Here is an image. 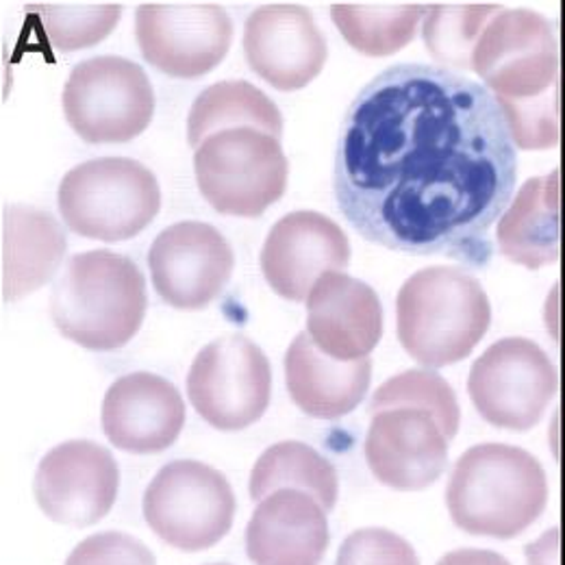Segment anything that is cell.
I'll use <instances>...</instances> for the list:
<instances>
[{
	"label": "cell",
	"mask_w": 565,
	"mask_h": 565,
	"mask_svg": "<svg viewBox=\"0 0 565 565\" xmlns=\"http://www.w3.org/2000/svg\"><path fill=\"white\" fill-rule=\"evenodd\" d=\"M515 181L518 148L502 109L483 83L459 72L385 68L344 114L333 170L338 210L387 250L483 264Z\"/></svg>",
	"instance_id": "obj_1"
},
{
	"label": "cell",
	"mask_w": 565,
	"mask_h": 565,
	"mask_svg": "<svg viewBox=\"0 0 565 565\" xmlns=\"http://www.w3.org/2000/svg\"><path fill=\"white\" fill-rule=\"evenodd\" d=\"M472 72L504 114L515 148L551 150L562 140V42L531 9H500L483 29Z\"/></svg>",
	"instance_id": "obj_2"
},
{
	"label": "cell",
	"mask_w": 565,
	"mask_h": 565,
	"mask_svg": "<svg viewBox=\"0 0 565 565\" xmlns=\"http://www.w3.org/2000/svg\"><path fill=\"white\" fill-rule=\"evenodd\" d=\"M548 477L537 457L509 444H479L455 463L446 507L468 535L513 540L548 504Z\"/></svg>",
	"instance_id": "obj_3"
},
{
	"label": "cell",
	"mask_w": 565,
	"mask_h": 565,
	"mask_svg": "<svg viewBox=\"0 0 565 565\" xmlns=\"http://www.w3.org/2000/svg\"><path fill=\"white\" fill-rule=\"evenodd\" d=\"M148 307L136 262L111 250L74 255L51 294L57 331L87 351H116L140 331Z\"/></svg>",
	"instance_id": "obj_4"
},
{
	"label": "cell",
	"mask_w": 565,
	"mask_h": 565,
	"mask_svg": "<svg viewBox=\"0 0 565 565\" xmlns=\"http://www.w3.org/2000/svg\"><path fill=\"white\" fill-rule=\"evenodd\" d=\"M490 324L492 305L483 285L461 268L418 270L403 282L396 298L398 342L424 367L463 361Z\"/></svg>",
	"instance_id": "obj_5"
},
{
	"label": "cell",
	"mask_w": 565,
	"mask_h": 565,
	"mask_svg": "<svg viewBox=\"0 0 565 565\" xmlns=\"http://www.w3.org/2000/svg\"><path fill=\"white\" fill-rule=\"evenodd\" d=\"M57 203L68 228L87 239L125 242L154 220L161 190L154 174L129 157H98L62 179Z\"/></svg>",
	"instance_id": "obj_6"
},
{
	"label": "cell",
	"mask_w": 565,
	"mask_h": 565,
	"mask_svg": "<svg viewBox=\"0 0 565 565\" xmlns=\"http://www.w3.org/2000/svg\"><path fill=\"white\" fill-rule=\"evenodd\" d=\"M194 174L215 212L259 217L281 201L289 166L281 140L257 129H226L194 150Z\"/></svg>",
	"instance_id": "obj_7"
},
{
	"label": "cell",
	"mask_w": 565,
	"mask_h": 565,
	"mask_svg": "<svg viewBox=\"0 0 565 565\" xmlns=\"http://www.w3.org/2000/svg\"><path fill=\"white\" fill-rule=\"evenodd\" d=\"M235 509L237 502L226 477L194 459L163 466L141 500L150 531L183 553L215 546L231 531Z\"/></svg>",
	"instance_id": "obj_8"
},
{
	"label": "cell",
	"mask_w": 565,
	"mask_h": 565,
	"mask_svg": "<svg viewBox=\"0 0 565 565\" xmlns=\"http://www.w3.org/2000/svg\"><path fill=\"white\" fill-rule=\"evenodd\" d=\"M62 103L72 131L89 143L136 140L154 114V92L146 72L116 55L76 64L64 85Z\"/></svg>",
	"instance_id": "obj_9"
},
{
	"label": "cell",
	"mask_w": 565,
	"mask_h": 565,
	"mask_svg": "<svg viewBox=\"0 0 565 565\" xmlns=\"http://www.w3.org/2000/svg\"><path fill=\"white\" fill-rule=\"evenodd\" d=\"M557 390V365L526 338L498 340L472 363L468 376V394L481 418L518 433L542 423Z\"/></svg>",
	"instance_id": "obj_10"
},
{
	"label": "cell",
	"mask_w": 565,
	"mask_h": 565,
	"mask_svg": "<svg viewBox=\"0 0 565 565\" xmlns=\"http://www.w3.org/2000/svg\"><path fill=\"white\" fill-rule=\"evenodd\" d=\"M196 414L217 430H244L262 420L273 396V370L246 335H224L196 354L188 374Z\"/></svg>",
	"instance_id": "obj_11"
},
{
	"label": "cell",
	"mask_w": 565,
	"mask_h": 565,
	"mask_svg": "<svg viewBox=\"0 0 565 565\" xmlns=\"http://www.w3.org/2000/svg\"><path fill=\"white\" fill-rule=\"evenodd\" d=\"M136 40L152 68L174 78H199L226 57L233 22L215 2H141Z\"/></svg>",
	"instance_id": "obj_12"
},
{
	"label": "cell",
	"mask_w": 565,
	"mask_h": 565,
	"mask_svg": "<svg viewBox=\"0 0 565 565\" xmlns=\"http://www.w3.org/2000/svg\"><path fill=\"white\" fill-rule=\"evenodd\" d=\"M150 279L174 309L199 311L222 294L235 270V253L224 235L205 222H177L163 228L148 253Z\"/></svg>",
	"instance_id": "obj_13"
},
{
	"label": "cell",
	"mask_w": 565,
	"mask_h": 565,
	"mask_svg": "<svg viewBox=\"0 0 565 565\" xmlns=\"http://www.w3.org/2000/svg\"><path fill=\"white\" fill-rule=\"evenodd\" d=\"M450 441L430 409L394 405L370 414L363 452L379 483L398 492H420L444 475Z\"/></svg>",
	"instance_id": "obj_14"
},
{
	"label": "cell",
	"mask_w": 565,
	"mask_h": 565,
	"mask_svg": "<svg viewBox=\"0 0 565 565\" xmlns=\"http://www.w3.org/2000/svg\"><path fill=\"white\" fill-rule=\"evenodd\" d=\"M118 486L120 470L105 446L71 439L44 455L33 479V494L46 518L83 529L111 511Z\"/></svg>",
	"instance_id": "obj_15"
},
{
	"label": "cell",
	"mask_w": 565,
	"mask_h": 565,
	"mask_svg": "<svg viewBox=\"0 0 565 565\" xmlns=\"http://www.w3.org/2000/svg\"><path fill=\"white\" fill-rule=\"evenodd\" d=\"M259 262L275 294L291 302H305L324 275L349 268L351 242L329 215L291 212L270 228Z\"/></svg>",
	"instance_id": "obj_16"
},
{
	"label": "cell",
	"mask_w": 565,
	"mask_h": 565,
	"mask_svg": "<svg viewBox=\"0 0 565 565\" xmlns=\"http://www.w3.org/2000/svg\"><path fill=\"white\" fill-rule=\"evenodd\" d=\"M244 55L250 71L275 89L296 92L322 72L329 49L309 9L294 2H273L248 15Z\"/></svg>",
	"instance_id": "obj_17"
},
{
	"label": "cell",
	"mask_w": 565,
	"mask_h": 565,
	"mask_svg": "<svg viewBox=\"0 0 565 565\" xmlns=\"http://www.w3.org/2000/svg\"><path fill=\"white\" fill-rule=\"evenodd\" d=\"M107 439L134 455H154L170 448L185 426L181 392L150 372L125 374L111 383L103 401Z\"/></svg>",
	"instance_id": "obj_18"
},
{
	"label": "cell",
	"mask_w": 565,
	"mask_h": 565,
	"mask_svg": "<svg viewBox=\"0 0 565 565\" xmlns=\"http://www.w3.org/2000/svg\"><path fill=\"white\" fill-rule=\"evenodd\" d=\"M307 333L322 353L338 361L370 356L383 338V307L367 282L329 273L307 298Z\"/></svg>",
	"instance_id": "obj_19"
},
{
	"label": "cell",
	"mask_w": 565,
	"mask_h": 565,
	"mask_svg": "<svg viewBox=\"0 0 565 565\" xmlns=\"http://www.w3.org/2000/svg\"><path fill=\"white\" fill-rule=\"evenodd\" d=\"M329 542L327 511L300 490L266 495L246 526V555L255 565H320Z\"/></svg>",
	"instance_id": "obj_20"
},
{
	"label": "cell",
	"mask_w": 565,
	"mask_h": 565,
	"mask_svg": "<svg viewBox=\"0 0 565 565\" xmlns=\"http://www.w3.org/2000/svg\"><path fill=\"white\" fill-rule=\"evenodd\" d=\"M372 381L370 356L338 361L322 353L309 333H298L285 354V383L294 405L318 420H340L363 403Z\"/></svg>",
	"instance_id": "obj_21"
},
{
	"label": "cell",
	"mask_w": 565,
	"mask_h": 565,
	"mask_svg": "<svg viewBox=\"0 0 565 565\" xmlns=\"http://www.w3.org/2000/svg\"><path fill=\"white\" fill-rule=\"evenodd\" d=\"M68 248L53 213L11 205L2 213V298L15 302L51 281Z\"/></svg>",
	"instance_id": "obj_22"
},
{
	"label": "cell",
	"mask_w": 565,
	"mask_h": 565,
	"mask_svg": "<svg viewBox=\"0 0 565 565\" xmlns=\"http://www.w3.org/2000/svg\"><path fill=\"white\" fill-rule=\"evenodd\" d=\"M500 253L529 270L557 264L562 255V174L529 179L498 220Z\"/></svg>",
	"instance_id": "obj_23"
},
{
	"label": "cell",
	"mask_w": 565,
	"mask_h": 565,
	"mask_svg": "<svg viewBox=\"0 0 565 565\" xmlns=\"http://www.w3.org/2000/svg\"><path fill=\"white\" fill-rule=\"evenodd\" d=\"M226 129H257L281 140V111L253 83L222 81L196 96L188 116V141L196 150L210 136Z\"/></svg>",
	"instance_id": "obj_24"
},
{
	"label": "cell",
	"mask_w": 565,
	"mask_h": 565,
	"mask_svg": "<svg viewBox=\"0 0 565 565\" xmlns=\"http://www.w3.org/2000/svg\"><path fill=\"white\" fill-rule=\"evenodd\" d=\"M279 490H300L313 495L329 513L340 495V477L335 466L316 448L302 441H279L257 459L248 492L253 500L262 502Z\"/></svg>",
	"instance_id": "obj_25"
},
{
	"label": "cell",
	"mask_w": 565,
	"mask_h": 565,
	"mask_svg": "<svg viewBox=\"0 0 565 565\" xmlns=\"http://www.w3.org/2000/svg\"><path fill=\"white\" fill-rule=\"evenodd\" d=\"M428 7L416 2H335L331 18L349 46L367 57H390L418 33Z\"/></svg>",
	"instance_id": "obj_26"
},
{
	"label": "cell",
	"mask_w": 565,
	"mask_h": 565,
	"mask_svg": "<svg viewBox=\"0 0 565 565\" xmlns=\"http://www.w3.org/2000/svg\"><path fill=\"white\" fill-rule=\"evenodd\" d=\"M500 9V4H430L423 29L430 57L444 68L472 71V51Z\"/></svg>",
	"instance_id": "obj_27"
},
{
	"label": "cell",
	"mask_w": 565,
	"mask_h": 565,
	"mask_svg": "<svg viewBox=\"0 0 565 565\" xmlns=\"http://www.w3.org/2000/svg\"><path fill=\"white\" fill-rule=\"evenodd\" d=\"M44 35L55 51L72 53L103 42L120 22L118 2H42L33 4Z\"/></svg>",
	"instance_id": "obj_28"
},
{
	"label": "cell",
	"mask_w": 565,
	"mask_h": 565,
	"mask_svg": "<svg viewBox=\"0 0 565 565\" xmlns=\"http://www.w3.org/2000/svg\"><path fill=\"white\" fill-rule=\"evenodd\" d=\"M394 405H416L430 409L448 433L450 439L457 437L461 424V409L457 396L448 381H444L433 370H407L387 379L372 396L367 414H374Z\"/></svg>",
	"instance_id": "obj_29"
},
{
	"label": "cell",
	"mask_w": 565,
	"mask_h": 565,
	"mask_svg": "<svg viewBox=\"0 0 565 565\" xmlns=\"http://www.w3.org/2000/svg\"><path fill=\"white\" fill-rule=\"evenodd\" d=\"M335 565H420L414 546L387 529H359L340 546Z\"/></svg>",
	"instance_id": "obj_30"
},
{
	"label": "cell",
	"mask_w": 565,
	"mask_h": 565,
	"mask_svg": "<svg viewBox=\"0 0 565 565\" xmlns=\"http://www.w3.org/2000/svg\"><path fill=\"white\" fill-rule=\"evenodd\" d=\"M66 565H157V562L140 540L120 531H107L83 540L72 551Z\"/></svg>",
	"instance_id": "obj_31"
},
{
	"label": "cell",
	"mask_w": 565,
	"mask_h": 565,
	"mask_svg": "<svg viewBox=\"0 0 565 565\" xmlns=\"http://www.w3.org/2000/svg\"><path fill=\"white\" fill-rule=\"evenodd\" d=\"M437 565H511L502 555L494 551H481V548H459L448 555H444Z\"/></svg>",
	"instance_id": "obj_32"
},
{
	"label": "cell",
	"mask_w": 565,
	"mask_h": 565,
	"mask_svg": "<svg viewBox=\"0 0 565 565\" xmlns=\"http://www.w3.org/2000/svg\"><path fill=\"white\" fill-rule=\"evenodd\" d=\"M559 446H564V455L559 457V461L565 468V405L553 420V450H557Z\"/></svg>",
	"instance_id": "obj_33"
},
{
	"label": "cell",
	"mask_w": 565,
	"mask_h": 565,
	"mask_svg": "<svg viewBox=\"0 0 565 565\" xmlns=\"http://www.w3.org/2000/svg\"><path fill=\"white\" fill-rule=\"evenodd\" d=\"M210 565H228V564H210Z\"/></svg>",
	"instance_id": "obj_34"
}]
</instances>
